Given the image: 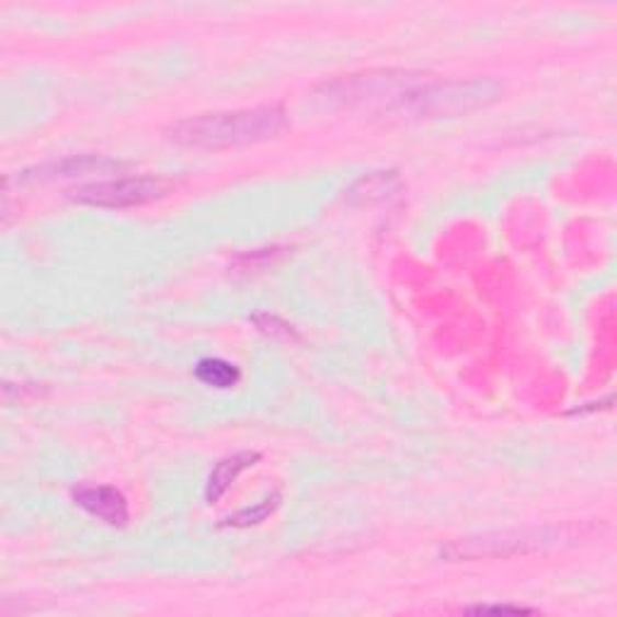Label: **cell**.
I'll list each match as a JSON object with an SVG mask.
<instances>
[{
  "instance_id": "obj_2",
  "label": "cell",
  "mask_w": 617,
  "mask_h": 617,
  "mask_svg": "<svg viewBox=\"0 0 617 617\" xmlns=\"http://www.w3.org/2000/svg\"><path fill=\"white\" fill-rule=\"evenodd\" d=\"M500 96V84L492 80L432 82L413 84L396 102L393 114L405 116H446L485 106Z\"/></svg>"
},
{
  "instance_id": "obj_1",
  "label": "cell",
  "mask_w": 617,
  "mask_h": 617,
  "mask_svg": "<svg viewBox=\"0 0 617 617\" xmlns=\"http://www.w3.org/2000/svg\"><path fill=\"white\" fill-rule=\"evenodd\" d=\"M283 106H256L241 112L203 114L196 118H184L169 128V138L186 148H241V145L263 142L275 138L285 128Z\"/></svg>"
},
{
  "instance_id": "obj_10",
  "label": "cell",
  "mask_w": 617,
  "mask_h": 617,
  "mask_svg": "<svg viewBox=\"0 0 617 617\" xmlns=\"http://www.w3.org/2000/svg\"><path fill=\"white\" fill-rule=\"evenodd\" d=\"M468 613H534V610L524 606H476Z\"/></svg>"
},
{
  "instance_id": "obj_5",
  "label": "cell",
  "mask_w": 617,
  "mask_h": 617,
  "mask_svg": "<svg viewBox=\"0 0 617 617\" xmlns=\"http://www.w3.org/2000/svg\"><path fill=\"white\" fill-rule=\"evenodd\" d=\"M72 500H76L80 510H84L94 518H100V522L108 526H126L128 522V502L116 488L108 485L78 488L72 492Z\"/></svg>"
},
{
  "instance_id": "obj_3",
  "label": "cell",
  "mask_w": 617,
  "mask_h": 617,
  "mask_svg": "<svg viewBox=\"0 0 617 617\" xmlns=\"http://www.w3.org/2000/svg\"><path fill=\"white\" fill-rule=\"evenodd\" d=\"M562 530L558 528H524V530H502L480 538H461L444 548V555L452 560H480V558H510L518 552H534L540 548L555 546Z\"/></svg>"
},
{
  "instance_id": "obj_7",
  "label": "cell",
  "mask_w": 617,
  "mask_h": 617,
  "mask_svg": "<svg viewBox=\"0 0 617 617\" xmlns=\"http://www.w3.org/2000/svg\"><path fill=\"white\" fill-rule=\"evenodd\" d=\"M261 458L259 452H241L235 456L222 458L220 464L213 468V473L208 476V482H205V502L215 504L222 494L229 490V485L239 478V473H244L247 468L256 466V461Z\"/></svg>"
},
{
  "instance_id": "obj_4",
  "label": "cell",
  "mask_w": 617,
  "mask_h": 617,
  "mask_svg": "<svg viewBox=\"0 0 617 617\" xmlns=\"http://www.w3.org/2000/svg\"><path fill=\"white\" fill-rule=\"evenodd\" d=\"M169 181L160 176H128L114 181H96L70 191V201L94 208H133L167 196Z\"/></svg>"
},
{
  "instance_id": "obj_9",
  "label": "cell",
  "mask_w": 617,
  "mask_h": 617,
  "mask_svg": "<svg viewBox=\"0 0 617 617\" xmlns=\"http://www.w3.org/2000/svg\"><path fill=\"white\" fill-rule=\"evenodd\" d=\"M277 506H281V494L273 492V494H268V498H263L259 504L249 506V510H241V512H237L232 516H227L225 522H222V526H235V528L259 526L277 510Z\"/></svg>"
},
{
  "instance_id": "obj_6",
  "label": "cell",
  "mask_w": 617,
  "mask_h": 617,
  "mask_svg": "<svg viewBox=\"0 0 617 617\" xmlns=\"http://www.w3.org/2000/svg\"><path fill=\"white\" fill-rule=\"evenodd\" d=\"M124 167L116 160H104V157H68L54 164H44L24 172V179H56V176H80V174H94V172H118Z\"/></svg>"
},
{
  "instance_id": "obj_8",
  "label": "cell",
  "mask_w": 617,
  "mask_h": 617,
  "mask_svg": "<svg viewBox=\"0 0 617 617\" xmlns=\"http://www.w3.org/2000/svg\"><path fill=\"white\" fill-rule=\"evenodd\" d=\"M196 379L210 389H232L239 384L241 372L222 357H203L196 365Z\"/></svg>"
}]
</instances>
